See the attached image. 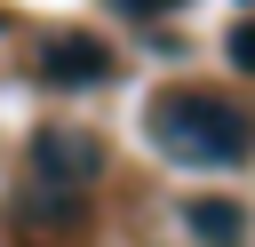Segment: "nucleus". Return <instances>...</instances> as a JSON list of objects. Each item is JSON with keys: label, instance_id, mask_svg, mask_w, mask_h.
I'll return each mask as SVG.
<instances>
[{"label": "nucleus", "instance_id": "20e7f679", "mask_svg": "<svg viewBox=\"0 0 255 247\" xmlns=\"http://www.w3.org/2000/svg\"><path fill=\"white\" fill-rule=\"evenodd\" d=\"M191 231H199L207 247H239V231H247V215H239L231 199H199V207H191Z\"/></svg>", "mask_w": 255, "mask_h": 247}, {"label": "nucleus", "instance_id": "7ed1b4c3", "mask_svg": "<svg viewBox=\"0 0 255 247\" xmlns=\"http://www.w3.org/2000/svg\"><path fill=\"white\" fill-rule=\"evenodd\" d=\"M40 72L48 80H104L112 56H104V40H48L40 48Z\"/></svg>", "mask_w": 255, "mask_h": 247}, {"label": "nucleus", "instance_id": "423d86ee", "mask_svg": "<svg viewBox=\"0 0 255 247\" xmlns=\"http://www.w3.org/2000/svg\"><path fill=\"white\" fill-rule=\"evenodd\" d=\"M120 8H135V16H151V8H175V0H120Z\"/></svg>", "mask_w": 255, "mask_h": 247}, {"label": "nucleus", "instance_id": "f03ea898", "mask_svg": "<svg viewBox=\"0 0 255 247\" xmlns=\"http://www.w3.org/2000/svg\"><path fill=\"white\" fill-rule=\"evenodd\" d=\"M96 167H104L96 135H80V127H40L32 135V175L48 191H80V183H96Z\"/></svg>", "mask_w": 255, "mask_h": 247}, {"label": "nucleus", "instance_id": "f257e3e1", "mask_svg": "<svg viewBox=\"0 0 255 247\" xmlns=\"http://www.w3.org/2000/svg\"><path fill=\"white\" fill-rule=\"evenodd\" d=\"M151 135H159L183 167H239V159L255 151V120H247L231 96H215V88H175V96H159V104H151Z\"/></svg>", "mask_w": 255, "mask_h": 247}, {"label": "nucleus", "instance_id": "39448f33", "mask_svg": "<svg viewBox=\"0 0 255 247\" xmlns=\"http://www.w3.org/2000/svg\"><path fill=\"white\" fill-rule=\"evenodd\" d=\"M231 64H247V72H255V24H239V32H231Z\"/></svg>", "mask_w": 255, "mask_h": 247}]
</instances>
